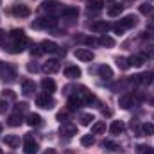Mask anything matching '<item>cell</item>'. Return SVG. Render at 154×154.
Returning a JSON list of instances; mask_svg holds the SVG:
<instances>
[{"label": "cell", "instance_id": "obj_1", "mask_svg": "<svg viewBox=\"0 0 154 154\" xmlns=\"http://www.w3.org/2000/svg\"><path fill=\"white\" fill-rule=\"evenodd\" d=\"M9 39H11V41L5 45V50L11 52V54H18V52H22V50L25 48V45H27V36H25V32H23V31H18V29L11 31Z\"/></svg>", "mask_w": 154, "mask_h": 154}, {"label": "cell", "instance_id": "obj_2", "mask_svg": "<svg viewBox=\"0 0 154 154\" xmlns=\"http://www.w3.org/2000/svg\"><path fill=\"white\" fill-rule=\"evenodd\" d=\"M136 23H138V18H136V16H133V14H129V16H125L124 20H120L118 23L113 25V31H115L116 34H122L124 31H127V29L134 27Z\"/></svg>", "mask_w": 154, "mask_h": 154}, {"label": "cell", "instance_id": "obj_3", "mask_svg": "<svg viewBox=\"0 0 154 154\" xmlns=\"http://www.w3.org/2000/svg\"><path fill=\"white\" fill-rule=\"evenodd\" d=\"M36 104H38L39 108H43V109H52L56 106V100L48 93H45V95H38L36 97Z\"/></svg>", "mask_w": 154, "mask_h": 154}, {"label": "cell", "instance_id": "obj_4", "mask_svg": "<svg viewBox=\"0 0 154 154\" xmlns=\"http://www.w3.org/2000/svg\"><path fill=\"white\" fill-rule=\"evenodd\" d=\"M13 14H14V16H18V18H27V16L31 14V9H29L25 4L16 2V4L13 5Z\"/></svg>", "mask_w": 154, "mask_h": 154}, {"label": "cell", "instance_id": "obj_5", "mask_svg": "<svg viewBox=\"0 0 154 154\" xmlns=\"http://www.w3.org/2000/svg\"><path fill=\"white\" fill-rule=\"evenodd\" d=\"M38 142L32 140V136H25L23 140V152L25 154H36L38 152Z\"/></svg>", "mask_w": 154, "mask_h": 154}, {"label": "cell", "instance_id": "obj_6", "mask_svg": "<svg viewBox=\"0 0 154 154\" xmlns=\"http://www.w3.org/2000/svg\"><path fill=\"white\" fill-rule=\"evenodd\" d=\"M59 68H61V65H59L57 59H48V61L43 63V66H41V70H43L45 74H56V72H59Z\"/></svg>", "mask_w": 154, "mask_h": 154}, {"label": "cell", "instance_id": "obj_7", "mask_svg": "<svg viewBox=\"0 0 154 154\" xmlns=\"http://www.w3.org/2000/svg\"><path fill=\"white\" fill-rule=\"evenodd\" d=\"M75 57L77 59H81V61H84V63H88V61H91L93 57H95V54L90 50V48H75Z\"/></svg>", "mask_w": 154, "mask_h": 154}, {"label": "cell", "instance_id": "obj_8", "mask_svg": "<svg viewBox=\"0 0 154 154\" xmlns=\"http://www.w3.org/2000/svg\"><path fill=\"white\" fill-rule=\"evenodd\" d=\"M59 2L57 0H47V2H43L41 4V11H45V13H48V14H52V13H56V11H59Z\"/></svg>", "mask_w": 154, "mask_h": 154}, {"label": "cell", "instance_id": "obj_9", "mask_svg": "<svg viewBox=\"0 0 154 154\" xmlns=\"http://www.w3.org/2000/svg\"><path fill=\"white\" fill-rule=\"evenodd\" d=\"M90 27H91V31H93V32L106 34V32H108V29H109V23H108V22H104V20H100V22H93Z\"/></svg>", "mask_w": 154, "mask_h": 154}, {"label": "cell", "instance_id": "obj_10", "mask_svg": "<svg viewBox=\"0 0 154 154\" xmlns=\"http://www.w3.org/2000/svg\"><path fill=\"white\" fill-rule=\"evenodd\" d=\"M34 90H36V86H34V82H32L31 79L22 81V93H23L25 97H31V95L34 93Z\"/></svg>", "mask_w": 154, "mask_h": 154}, {"label": "cell", "instance_id": "obj_11", "mask_svg": "<svg viewBox=\"0 0 154 154\" xmlns=\"http://www.w3.org/2000/svg\"><path fill=\"white\" fill-rule=\"evenodd\" d=\"M133 100H134L133 93H125V95H122V97L118 99V106H120L122 109H129V108L133 106Z\"/></svg>", "mask_w": 154, "mask_h": 154}, {"label": "cell", "instance_id": "obj_12", "mask_svg": "<svg viewBox=\"0 0 154 154\" xmlns=\"http://www.w3.org/2000/svg\"><path fill=\"white\" fill-rule=\"evenodd\" d=\"M0 77H2L4 81H7V82L14 81V77H16V70H14V66H9V65H5V68L2 70Z\"/></svg>", "mask_w": 154, "mask_h": 154}, {"label": "cell", "instance_id": "obj_13", "mask_svg": "<svg viewBox=\"0 0 154 154\" xmlns=\"http://www.w3.org/2000/svg\"><path fill=\"white\" fill-rule=\"evenodd\" d=\"M41 88H43V91H45V93L52 95V93L56 91V82H54L50 77H45V79L41 81Z\"/></svg>", "mask_w": 154, "mask_h": 154}, {"label": "cell", "instance_id": "obj_14", "mask_svg": "<svg viewBox=\"0 0 154 154\" xmlns=\"http://www.w3.org/2000/svg\"><path fill=\"white\" fill-rule=\"evenodd\" d=\"M152 81V74L151 72H145V74H140V75H133V82L136 84H149Z\"/></svg>", "mask_w": 154, "mask_h": 154}, {"label": "cell", "instance_id": "obj_15", "mask_svg": "<svg viewBox=\"0 0 154 154\" xmlns=\"http://www.w3.org/2000/svg\"><path fill=\"white\" fill-rule=\"evenodd\" d=\"M77 14H79L77 7H65V9H63V20H66V22H72V20H75Z\"/></svg>", "mask_w": 154, "mask_h": 154}, {"label": "cell", "instance_id": "obj_16", "mask_svg": "<svg viewBox=\"0 0 154 154\" xmlns=\"http://www.w3.org/2000/svg\"><path fill=\"white\" fill-rule=\"evenodd\" d=\"M97 74H99V77H102V79H111V77H113V70H111V66H108V65H100V66L97 68Z\"/></svg>", "mask_w": 154, "mask_h": 154}, {"label": "cell", "instance_id": "obj_17", "mask_svg": "<svg viewBox=\"0 0 154 154\" xmlns=\"http://www.w3.org/2000/svg\"><path fill=\"white\" fill-rule=\"evenodd\" d=\"M124 129H125V124H124L122 120H115V122H111V125H109V133H111V134H120V133H124Z\"/></svg>", "mask_w": 154, "mask_h": 154}, {"label": "cell", "instance_id": "obj_18", "mask_svg": "<svg viewBox=\"0 0 154 154\" xmlns=\"http://www.w3.org/2000/svg\"><path fill=\"white\" fill-rule=\"evenodd\" d=\"M61 134H65L66 138H72L74 134H77V127L74 124H63L61 127Z\"/></svg>", "mask_w": 154, "mask_h": 154}, {"label": "cell", "instance_id": "obj_19", "mask_svg": "<svg viewBox=\"0 0 154 154\" xmlns=\"http://www.w3.org/2000/svg\"><path fill=\"white\" fill-rule=\"evenodd\" d=\"M56 23V20H52V18H39L36 20L34 23H32V27H36V29H41V27H52Z\"/></svg>", "mask_w": 154, "mask_h": 154}, {"label": "cell", "instance_id": "obj_20", "mask_svg": "<svg viewBox=\"0 0 154 154\" xmlns=\"http://www.w3.org/2000/svg\"><path fill=\"white\" fill-rule=\"evenodd\" d=\"M4 142H5V145H9L11 149H16V147L20 145V138H18L16 134H5Z\"/></svg>", "mask_w": 154, "mask_h": 154}, {"label": "cell", "instance_id": "obj_21", "mask_svg": "<svg viewBox=\"0 0 154 154\" xmlns=\"http://www.w3.org/2000/svg\"><path fill=\"white\" fill-rule=\"evenodd\" d=\"M122 9H124V5H120V4H111V5L108 7V16H109V18H116V16H120Z\"/></svg>", "mask_w": 154, "mask_h": 154}, {"label": "cell", "instance_id": "obj_22", "mask_svg": "<svg viewBox=\"0 0 154 154\" xmlns=\"http://www.w3.org/2000/svg\"><path fill=\"white\" fill-rule=\"evenodd\" d=\"M65 75L68 79H77V77H81V68L79 66H66L65 68Z\"/></svg>", "mask_w": 154, "mask_h": 154}, {"label": "cell", "instance_id": "obj_23", "mask_svg": "<svg viewBox=\"0 0 154 154\" xmlns=\"http://www.w3.org/2000/svg\"><path fill=\"white\" fill-rule=\"evenodd\" d=\"M106 133V122H95L91 125V134H104Z\"/></svg>", "mask_w": 154, "mask_h": 154}, {"label": "cell", "instance_id": "obj_24", "mask_svg": "<svg viewBox=\"0 0 154 154\" xmlns=\"http://www.w3.org/2000/svg\"><path fill=\"white\" fill-rule=\"evenodd\" d=\"M41 48H43V52H56L57 50V45L54 41L45 39V41H41Z\"/></svg>", "mask_w": 154, "mask_h": 154}, {"label": "cell", "instance_id": "obj_25", "mask_svg": "<svg viewBox=\"0 0 154 154\" xmlns=\"http://www.w3.org/2000/svg\"><path fill=\"white\" fill-rule=\"evenodd\" d=\"M27 124L32 125V127H36V125L41 124V116H39L38 113H29V116H27Z\"/></svg>", "mask_w": 154, "mask_h": 154}, {"label": "cell", "instance_id": "obj_26", "mask_svg": "<svg viewBox=\"0 0 154 154\" xmlns=\"http://www.w3.org/2000/svg\"><path fill=\"white\" fill-rule=\"evenodd\" d=\"M7 124L9 125H13V127H16V125H20L22 124V113H13V115L9 116V120H7Z\"/></svg>", "mask_w": 154, "mask_h": 154}, {"label": "cell", "instance_id": "obj_27", "mask_svg": "<svg viewBox=\"0 0 154 154\" xmlns=\"http://www.w3.org/2000/svg\"><path fill=\"white\" fill-rule=\"evenodd\" d=\"M102 7H104V0H88V9L100 11Z\"/></svg>", "mask_w": 154, "mask_h": 154}, {"label": "cell", "instance_id": "obj_28", "mask_svg": "<svg viewBox=\"0 0 154 154\" xmlns=\"http://www.w3.org/2000/svg\"><path fill=\"white\" fill-rule=\"evenodd\" d=\"M95 143V138H93V134L90 133V134H84L82 138H81V145L82 147H90V145H93Z\"/></svg>", "mask_w": 154, "mask_h": 154}, {"label": "cell", "instance_id": "obj_29", "mask_svg": "<svg viewBox=\"0 0 154 154\" xmlns=\"http://www.w3.org/2000/svg\"><path fill=\"white\" fill-rule=\"evenodd\" d=\"M143 61H145L143 56H133V57H129V65L131 66H142Z\"/></svg>", "mask_w": 154, "mask_h": 154}, {"label": "cell", "instance_id": "obj_30", "mask_svg": "<svg viewBox=\"0 0 154 154\" xmlns=\"http://www.w3.org/2000/svg\"><path fill=\"white\" fill-rule=\"evenodd\" d=\"M79 95H81V99H84L86 102H93L95 100V97H93V93H90L86 88H81V91H79Z\"/></svg>", "mask_w": 154, "mask_h": 154}, {"label": "cell", "instance_id": "obj_31", "mask_svg": "<svg viewBox=\"0 0 154 154\" xmlns=\"http://www.w3.org/2000/svg\"><path fill=\"white\" fill-rule=\"evenodd\" d=\"M140 13H142V14H145V16L152 14V13H154V5H152V4H142V5H140Z\"/></svg>", "mask_w": 154, "mask_h": 154}, {"label": "cell", "instance_id": "obj_32", "mask_svg": "<svg viewBox=\"0 0 154 154\" xmlns=\"http://www.w3.org/2000/svg\"><path fill=\"white\" fill-rule=\"evenodd\" d=\"M136 152H138V154H154V149L151 147V145L142 143V145H138V147H136Z\"/></svg>", "mask_w": 154, "mask_h": 154}, {"label": "cell", "instance_id": "obj_33", "mask_svg": "<svg viewBox=\"0 0 154 154\" xmlns=\"http://www.w3.org/2000/svg\"><path fill=\"white\" fill-rule=\"evenodd\" d=\"M99 43L104 45V47H115V39L111 38V36H108V34H104L102 38L99 39Z\"/></svg>", "mask_w": 154, "mask_h": 154}, {"label": "cell", "instance_id": "obj_34", "mask_svg": "<svg viewBox=\"0 0 154 154\" xmlns=\"http://www.w3.org/2000/svg\"><path fill=\"white\" fill-rule=\"evenodd\" d=\"M142 134H145V136H151V134H154V124H143L142 125Z\"/></svg>", "mask_w": 154, "mask_h": 154}, {"label": "cell", "instance_id": "obj_35", "mask_svg": "<svg viewBox=\"0 0 154 154\" xmlns=\"http://www.w3.org/2000/svg\"><path fill=\"white\" fill-rule=\"evenodd\" d=\"M93 120H95V118H93V115H90V113H84V115H81V118H79L81 125H90Z\"/></svg>", "mask_w": 154, "mask_h": 154}, {"label": "cell", "instance_id": "obj_36", "mask_svg": "<svg viewBox=\"0 0 154 154\" xmlns=\"http://www.w3.org/2000/svg\"><path fill=\"white\" fill-rule=\"evenodd\" d=\"M116 65H118V68H122V70H127L131 65H129V59H125V57H116Z\"/></svg>", "mask_w": 154, "mask_h": 154}, {"label": "cell", "instance_id": "obj_37", "mask_svg": "<svg viewBox=\"0 0 154 154\" xmlns=\"http://www.w3.org/2000/svg\"><path fill=\"white\" fill-rule=\"evenodd\" d=\"M68 106H70V109H77V108L81 106V99H79V97H70Z\"/></svg>", "mask_w": 154, "mask_h": 154}, {"label": "cell", "instance_id": "obj_38", "mask_svg": "<svg viewBox=\"0 0 154 154\" xmlns=\"http://www.w3.org/2000/svg\"><path fill=\"white\" fill-rule=\"evenodd\" d=\"M102 145H104L108 151H118V145H115V143H113V142H109V140H104V142H102Z\"/></svg>", "mask_w": 154, "mask_h": 154}, {"label": "cell", "instance_id": "obj_39", "mask_svg": "<svg viewBox=\"0 0 154 154\" xmlns=\"http://www.w3.org/2000/svg\"><path fill=\"white\" fill-rule=\"evenodd\" d=\"M7 109H9V104H7V100H0V115H4Z\"/></svg>", "mask_w": 154, "mask_h": 154}, {"label": "cell", "instance_id": "obj_40", "mask_svg": "<svg viewBox=\"0 0 154 154\" xmlns=\"http://www.w3.org/2000/svg\"><path fill=\"white\" fill-rule=\"evenodd\" d=\"M41 54H43L41 45H38V47H32V56H41Z\"/></svg>", "mask_w": 154, "mask_h": 154}, {"label": "cell", "instance_id": "obj_41", "mask_svg": "<svg viewBox=\"0 0 154 154\" xmlns=\"http://www.w3.org/2000/svg\"><path fill=\"white\" fill-rule=\"evenodd\" d=\"M25 109H27V104H25V102H22V104L16 106V111H18V113H23Z\"/></svg>", "mask_w": 154, "mask_h": 154}, {"label": "cell", "instance_id": "obj_42", "mask_svg": "<svg viewBox=\"0 0 154 154\" xmlns=\"http://www.w3.org/2000/svg\"><path fill=\"white\" fill-rule=\"evenodd\" d=\"M57 120L59 122H65L66 120V113H57Z\"/></svg>", "mask_w": 154, "mask_h": 154}, {"label": "cell", "instance_id": "obj_43", "mask_svg": "<svg viewBox=\"0 0 154 154\" xmlns=\"http://www.w3.org/2000/svg\"><path fill=\"white\" fill-rule=\"evenodd\" d=\"M27 70H29V72H36V70H38V66L31 63V65H27Z\"/></svg>", "mask_w": 154, "mask_h": 154}, {"label": "cell", "instance_id": "obj_44", "mask_svg": "<svg viewBox=\"0 0 154 154\" xmlns=\"http://www.w3.org/2000/svg\"><path fill=\"white\" fill-rule=\"evenodd\" d=\"M4 95H7L9 99H14V93H13L11 90H5V91H4Z\"/></svg>", "mask_w": 154, "mask_h": 154}, {"label": "cell", "instance_id": "obj_45", "mask_svg": "<svg viewBox=\"0 0 154 154\" xmlns=\"http://www.w3.org/2000/svg\"><path fill=\"white\" fill-rule=\"evenodd\" d=\"M4 41H5V32L0 31V45H4Z\"/></svg>", "mask_w": 154, "mask_h": 154}, {"label": "cell", "instance_id": "obj_46", "mask_svg": "<svg viewBox=\"0 0 154 154\" xmlns=\"http://www.w3.org/2000/svg\"><path fill=\"white\" fill-rule=\"evenodd\" d=\"M4 68H5V63H4V61H0V74H2V70H4Z\"/></svg>", "mask_w": 154, "mask_h": 154}, {"label": "cell", "instance_id": "obj_47", "mask_svg": "<svg viewBox=\"0 0 154 154\" xmlns=\"http://www.w3.org/2000/svg\"><path fill=\"white\" fill-rule=\"evenodd\" d=\"M43 154H56V151H54V149H48V151H45Z\"/></svg>", "mask_w": 154, "mask_h": 154}, {"label": "cell", "instance_id": "obj_48", "mask_svg": "<svg viewBox=\"0 0 154 154\" xmlns=\"http://www.w3.org/2000/svg\"><path fill=\"white\" fill-rule=\"evenodd\" d=\"M149 29H154V18H152V22L149 23Z\"/></svg>", "mask_w": 154, "mask_h": 154}, {"label": "cell", "instance_id": "obj_49", "mask_svg": "<svg viewBox=\"0 0 154 154\" xmlns=\"http://www.w3.org/2000/svg\"><path fill=\"white\" fill-rule=\"evenodd\" d=\"M149 56H151V57H152V59H154V47H152V50L149 52Z\"/></svg>", "mask_w": 154, "mask_h": 154}, {"label": "cell", "instance_id": "obj_50", "mask_svg": "<svg viewBox=\"0 0 154 154\" xmlns=\"http://www.w3.org/2000/svg\"><path fill=\"white\" fill-rule=\"evenodd\" d=\"M0 134H2V124H0Z\"/></svg>", "mask_w": 154, "mask_h": 154}, {"label": "cell", "instance_id": "obj_51", "mask_svg": "<svg viewBox=\"0 0 154 154\" xmlns=\"http://www.w3.org/2000/svg\"><path fill=\"white\" fill-rule=\"evenodd\" d=\"M0 154H4V152H2V149H0Z\"/></svg>", "mask_w": 154, "mask_h": 154}]
</instances>
